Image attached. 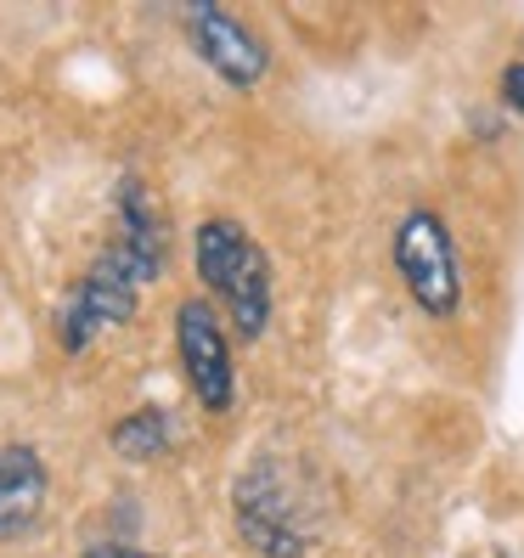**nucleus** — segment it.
<instances>
[{"instance_id":"1","label":"nucleus","mask_w":524,"mask_h":558,"mask_svg":"<svg viewBox=\"0 0 524 558\" xmlns=\"http://www.w3.org/2000/svg\"><path fill=\"white\" fill-rule=\"evenodd\" d=\"M232 519H237V536L259 558H305L321 536L327 502L300 463L254 457L232 485Z\"/></svg>"},{"instance_id":"2","label":"nucleus","mask_w":524,"mask_h":558,"mask_svg":"<svg viewBox=\"0 0 524 558\" xmlns=\"http://www.w3.org/2000/svg\"><path fill=\"white\" fill-rule=\"evenodd\" d=\"M192 266H198V282L226 305L237 339H259V333H266V327H271V259H266V248H259L232 215L198 220Z\"/></svg>"},{"instance_id":"3","label":"nucleus","mask_w":524,"mask_h":558,"mask_svg":"<svg viewBox=\"0 0 524 558\" xmlns=\"http://www.w3.org/2000/svg\"><path fill=\"white\" fill-rule=\"evenodd\" d=\"M147 282H158V271H147L142 259L113 238L85 266L74 293L62 300V311H57V344L69 355H85L96 339L108 333V327H124L130 316H136V300H142Z\"/></svg>"},{"instance_id":"4","label":"nucleus","mask_w":524,"mask_h":558,"mask_svg":"<svg viewBox=\"0 0 524 558\" xmlns=\"http://www.w3.org/2000/svg\"><path fill=\"white\" fill-rule=\"evenodd\" d=\"M389 254H395V271L423 316H440V322L456 316V305H463V271H456V243L435 209H412L395 226Z\"/></svg>"},{"instance_id":"5","label":"nucleus","mask_w":524,"mask_h":558,"mask_svg":"<svg viewBox=\"0 0 524 558\" xmlns=\"http://www.w3.org/2000/svg\"><path fill=\"white\" fill-rule=\"evenodd\" d=\"M175 350H181V373L192 384V396L204 401V412H232L237 407V367H232V344H226V327L209 311V300L175 305Z\"/></svg>"},{"instance_id":"6","label":"nucleus","mask_w":524,"mask_h":558,"mask_svg":"<svg viewBox=\"0 0 524 558\" xmlns=\"http://www.w3.org/2000/svg\"><path fill=\"white\" fill-rule=\"evenodd\" d=\"M186 28V46L198 51V62H209V74H220L232 90H254L271 69L266 40L248 23H237L226 7H181L175 12Z\"/></svg>"},{"instance_id":"7","label":"nucleus","mask_w":524,"mask_h":558,"mask_svg":"<svg viewBox=\"0 0 524 558\" xmlns=\"http://www.w3.org/2000/svg\"><path fill=\"white\" fill-rule=\"evenodd\" d=\"M51 497V474L46 457L28 440H7L0 446V542H23L40 524Z\"/></svg>"},{"instance_id":"8","label":"nucleus","mask_w":524,"mask_h":558,"mask_svg":"<svg viewBox=\"0 0 524 558\" xmlns=\"http://www.w3.org/2000/svg\"><path fill=\"white\" fill-rule=\"evenodd\" d=\"M108 440H113L119 457H130V463H153V457L170 451V417H163V407H136L113 423Z\"/></svg>"},{"instance_id":"9","label":"nucleus","mask_w":524,"mask_h":558,"mask_svg":"<svg viewBox=\"0 0 524 558\" xmlns=\"http://www.w3.org/2000/svg\"><path fill=\"white\" fill-rule=\"evenodd\" d=\"M502 102L513 113H524V62H508V69H502Z\"/></svg>"},{"instance_id":"10","label":"nucleus","mask_w":524,"mask_h":558,"mask_svg":"<svg viewBox=\"0 0 524 558\" xmlns=\"http://www.w3.org/2000/svg\"><path fill=\"white\" fill-rule=\"evenodd\" d=\"M85 558H158V553H142V547H124V542H102V547H90Z\"/></svg>"}]
</instances>
